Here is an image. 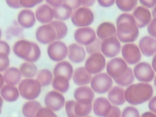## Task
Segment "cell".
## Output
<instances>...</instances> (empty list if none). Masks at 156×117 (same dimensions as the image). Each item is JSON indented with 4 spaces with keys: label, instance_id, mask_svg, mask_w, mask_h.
Masks as SVG:
<instances>
[{
    "label": "cell",
    "instance_id": "5b68a950",
    "mask_svg": "<svg viewBox=\"0 0 156 117\" xmlns=\"http://www.w3.org/2000/svg\"><path fill=\"white\" fill-rule=\"evenodd\" d=\"M18 89L21 98L27 101H32L39 97L41 91V86L36 79L25 78L19 83Z\"/></svg>",
    "mask_w": 156,
    "mask_h": 117
},
{
    "label": "cell",
    "instance_id": "44dd1931",
    "mask_svg": "<svg viewBox=\"0 0 156 117\" xmlns=\"http://www.w3.org/2000/svg\"><path fill=\"white\" fill-rule=\"evenodd\" d=\"M96 34L97 38L101 41L110 37H116V26L110 21L102 22L97 27Z\"/></svg>",
    "mask_w": 156,
    "mask_h": 117
},
{
    "label": "cell",
    "instance_id": "7a4b0ae2",
    "mask_svg": "<svg viewBox=\"0 0 156 117\" xmlns=\"http://www.w3.org/2000/svg\"><path fill=\"white\" fill-rule=\"evenodd\" d=\"M115 26L116 37L121 43H133L138 39L140 34L139 28L132 14H120L116 20Z\"/></svg>",
    "mask_w": 156,
    "mask_h": 117
},
{
    "label": "cell",
    "instance_id": "4dcf8cb0",
    "mask_svg": "<svg viewBox=\"0 0 156 117\" xmlns=\"http://www.w3.org/2000/svg\"><path fill=\"white\" fill-rule=\"evenodd\" d=\"M52 9L54 19L62 21H64L71 18L73 12V10L70 7L63 4L58 7Z\"/></svg>",
    "mask_w": 156,
    "mask_h": 117
},
{
    "label": "cell",
    "instance_id": "8d00e7d4",
    "mask_svg": "<svg viewBox=\"0 0 156 117\" xmlns=\"http://www.w3.org/2000/svg\"><path fill=\"white\" fill-rule=\"evenodd\" d=\"M101 40L99 38H96L93 42L90 44L85 46V49L87 54L90 55L94 53L101 52Z\"/></svg>",
    "mask_w": 156,
    "mask_h": 117
},
{
    "label": "cell",
    "instance_id": "6da1fadb",
    "mask_svg": "<svg viewBox=\"0 0 156 117\" xmlns=\"http://www.w3.org/2000/svg\"><path fill=\"white\" fill-rule=\"evenodd\" d=\"M106 73L113 79L115 83L122 87H127L135 80L133 69L122 57L110 58L106 63Z\"/></svg>",
    "mask_w": 156,
    "mask_h": 117
},
{
    "label": "cell",
    "instance_id": "1f68e13d",
    "mask_svg": "<svg viewBox=\"0 0 156 117\" xmlns=\"http://www.w3.org/2000/svg\"><path fill=\"white\" fill-rule=\"evenodd\" d=\"M19 69L24 78H34L38 73L36 65L33 62H24L21 64Z\"/></svg>",
    "mask_w": 156,
    "mask_h": 117
},
{
    "label": "cell",
    "instance_id": "9f6ffc18",
    "mask_svg": "<svg viewBox=\"0 0 156 117\" xmlns=\"http://www.w3.org/2000/svg\"><path fill=\"white\" fill-rule=\"evenodd\" d=\"M151 14H152V17L153 18H156V5L152 8Z\"/></svg>",
    "mask_w": 156,
    "mask_h": 117
},
{
    "label": "cell",
    "instance_id": "e575fe53",
    "mask_svg": "<svg viewBox=\"0 0 156 117\" xmlns=\"http://www.w3.org/2000/svg\"><path fill=\"white\" fill-rule=\"evenodd\" d=\"M115 4L119 10L128 13L137 7L138 0H115Z\"/></svg>",
    "mask_w": 156,
    "mask_h": 117
},
{
    "label": "cell",
    "instance_id": "d6986e66",
    "mask_svg": "<svg viewBox=\"0 0 156 117\" xmlns=\"http://www.w3.org/2000/svg\"><path fill=\"white\" fill-rule=\"evenodd\" d=\"M138 46L141 54L146 57H152L156 54V39L149 35L141 37Z\"/></svg>",
    "mask_w": 156,
    "mask_h": 117
},
{
    "label": "cell",
    "instance_id": "c3c4849f",
    "mask_svg": "<svg viewBox=\"0 0 156 117\" xmlns=\"http://www.w3.org/2000/svg\"><path fill=\"white\" fill-rule=\"evenodd\" d=\"M7 5L14 9H18L21 8L20 0H5Z\"/></svg>",
    "mask_w": 156,
    "mask_h": 117
},
{
    "label": "cell",
    "instance_id": "7c38bea8",
    "mask_svg": "<svg viewBox=\"0 0 156 117\" xmlns=\"http://www.w3.org/2000/svg\"><path fill=\"white\" fill-rule=\"evenodd\" d=\"M121 44L116 37H110L101 41V52L105 58H112L121 53Z\"/></svg>",
    "mask_w": 156,
    "mask_h": 117
},
{
    "label": "cell",
    "instance_id": "ee69618b",
    "mask_svg": "<svg viewBox=\"0 0 156 117\" xmlns=\"http://www.w3.org/2000/svg\"><path fill=\"white\" fill-rule=\"evenodd\" d=\"M63 4L70 7L73 10L82 6L81 0H63Z\"/></svg>",
    "mask_w": 156,
    "mask_h": 117
},
{
    "label": "cell",
    "instance_id": "603a6c76",
    "mask_svg": "<svg viewBox=\"0 0 156 117\" xmlns=\"http://www.w3.org/2000/svg\"><path fill=\"white\" fill-rule=\"evenodd\" d=\"M35 13L30 9H24L17 15L18 24L23 29H29L34 26L36 23Z\"/></svg>",
    "mask_w": 156,
    "mask_h": 117
},
{
    "label": "cell",
    "instance_id": "3957f363",
    "mask_svg": "<svg viewBox=\"0 0 156 117\" xmlns=\"http://www.w3.org/2000/svg\"><path fill=\"white\" fill-rule=\"evenodd\" d=\"M154 90L149 83H133L125 89L126 102L135 106L149 101L153 96Z\"/></svg>",
    "mask_w": 156,
    "mask_h": 117
},
{
    "label": "cell",
    "instance_id": "cb8c5ba5",
    "mask_svg": "<svg viewBox=\"0 0 156 117\" xmlns=\"http://www.w3.org/2000/svg\"><path fill=\"white\" fill-rule=\"evenodd\" d=\"M125 90L118 85L113 86L107 92V99L112 105L120 106L126 102Z\"/></svg>",
    "mask_w": 156,
    "mask_h": 117
},
{
    "label": "cell",
    "instance_id": "94428289",
    "mask_svg": "<svg viewBox=\"0 0 156 117\" xmlns=\"http://www.w3.org/2000/svg\"><path fill=\"white\" fill-rule=\"evenodd\" d=\"M1 37H2V30H1V29L0 28V40H1Z\"/></svg>",
    "mask_w": 156,
    "mask_h": 117
},
{
    "label": "cell",
    "instance_id": "7bdbcfd3",
    "mask_svg": "<svg viewBox=\"0 0 156 117\" xmlns=\"http://www.w3.org/2000/svg\"><path fill=\"white\" fill-rule=\"evenodd\" d=\"M147 31L149 36L156 39V18H153L147 26Z\"/></svg>",
    "mask_w": 156,
    "mask_h": 117
},
{
    "label": "cell",
    "instance_id": "f35d334b",
    "mask_svg": "<svg viewBox=\"0 0 156 117\" xmlns=\"http://www.w3.org/2000/svg\"><path fill=\"white\" fill-rule=\"evenodd\" d=\"M76 103L75 100H69L65 102V108L66 113L68 117H77L74 112V104Z\"/></svg>",
    "mask_w": 156,
    "mask_h": 117
},
{
    "label": "cell",
    "instance_id": "6125c7cd",
    "mask_svg": "<svg viewBox=\"0 0 156 117\" xmlns=\"http://www.w3.org/2000/svg\"><path fill=\"white\" fill-rule=\"evenodd\" d=\"M84 117H92V116H84Z\"/></svg>",
    "mask_w": 156,
    "mask_h": 117
},
{
    "label": "cell",
    "instance_id": "8992f818",
    "mask_svg": "<svg viewBox=\"0 0 156 117\" xmlns=\"http://www.w3.org/2000/svg\"><path fill=\"white\" fill-rule=\"evenodd\" d=\"M90 87L95 93L102 94L107 93L113 87V80L107 73H100L92 76Z\"/></svg>",
    "mask_w": 156,
    "mask_h": 117
},
{
    "label": "cell",
    "instance_id": "681fc988",
    "mask_svg": "<svg viewBox=\"0 0 156 117\" xmlns=\"http://www.w3.org/2000/svg\"><path fill=\"white\" fill-rule=\"evenodd\" d=\"M97 1L100 6L104 8L112 7L115 4V0H97Z\"/></svg>",
    "mask_w": 156,
    "mask_h": 117
},
{
    "label": "cell",
    "instance_id": "484cf974",
    "mask_svg": "<svg viewBox=\"0 0 156 117\" xmlns=\"http://www.w3.org/2000/svg\"><path fill=\"white\" fill-rule=\"evenodd\" d=\"M74 69L71 63L66 60L57 62L53 68L52 74L54 76H62L66 77L69 80L72 79Z\"/></svg>",
    "mask_w": 156,
    "mask_h": 117
},
{
    "label": "cell",
    "instance_id": "ffe728a7",
    "mask_svg": "<svg viewBox=\"0 0 156 117\" xmlns=\"http://www.w3.org/2000/svg\"><path fill=\"white\" fill-rule=\"evenodd\" d=\"M112 104L105 97L96 98L92 104V110L98 117H105L109 112Z\"/></svg>",
    "mask_w": 156,
    "mask_h": 117
},
{
    "label": "cell",
    "instance_id": "4fadbf2b",
    "mask_svg": "<svg viewBox=\"0 0 156 117\" xmlns=\"http://www.w3.org/2000/svg\"><path fill=\"white\" fill-rule=\"evenodd\" d=\"M35 38L39 43L49 44L57 40V34L54 27L51 23L44 24L37 29Z\"/></svg>",
    "mask_w": 156,
    "mask_h": 117
},
{
    "label": "cell",
    "instance_id": "74e56055",
    "mask_svg": "<svg viewBox=\"0 0 156 117\" xmlns=\"http://www.w3.org/2000/svg\"><path fill=\"white\" fill-rule=\"evenodd\" d=\"M121 117H140L138 110L133 105L126 107L121 112Z\"/></svg>",
    "mask_w": 156,
    "mask_h": 117
},
{
    "label": "cell",
    "instance_id": "680465c9",
    "mask_svg": "<svg viewBox=\"0 0 156 117\" xmlns=\"http://www.w3.org/2000/svg\"><path fill=\"white\" fill-rule=\"evenodd\" d=\"M2 105H3V99L0 95V114L2 112Z\"/></svg>",
    "mask_w": 156,
    "mask_h": 117
},
{
    "label": "cell",
    "instance_id": "836d02e7",
    "mask_svg": "<svg viewBox=\"0 0 156 117\" xmlns=\"http://www.w3.org/2000/svg\"><path fill=\"white\" fill-rule=\"evenodd\" d=\"M54 27L56 34L57 40H61L64 38L68 34V28L65 23L58 20H53L50 23Z\"/></svg>",
    "mask_w": 156,
    "mask_h": 117
},
{
    "label": "cell",
    "instance_id": "816d5d0a",
    "mask_svg": "<svg viewBox=\"0 0 156 117\" xmlns=\"http://www.w3.org/2000/svg\"><path fill=\"white\" fill-rule=\"evenodd\" d=\"M48 5L52 8L60 6L63 2V0H44Z\"/></svg>",
    "mask_w": 156,
    "mask_h": 117
},
{
    "label": "cell",
    "instance_id": "2e32d148",
    "mask_svg": "<svg viewBox=\"0 0 156 117\" xmlns=\"http://www.w3.org/2000/svg\"><path fill=\"white\" fill-rule=\"evenodd\" d=\"M86 55L87 52L84 46L77 43H73L68 45L67 57L71 63H81L85 60Z\"/></svg>",
    "mask_w": 156,
    "mask_h": 117
},
{
    "label": "cell",
    "instance_id": "f907efd6",
    "mask_svg": "<svg viewBox=\"0 0 156 117\" xmlns=\"http://www.w3.org/2000/svg\"><path fill=\"white\" fill-rule=\"evenodd\" d=\"M149 110L156 115V96H152L148 102Z\"/></svg>",
    "mask_w": 156,
    "mask_h": 117
},
{
    "label": "cell",
    "instance_id": "f5cc1de1",
    "mask_svg": "<svg viewBox=\"0 0 156 117\" xmlns=\"http://www.w3.org/2000/svg\"><path fill=\"white\" fill-rule=\"evenodd\" d=\"M96 1V0H81L82 6L89 8L95 4Z\"/></svg>",
    "mask_w": 156,
    "mask_h": 117
},
{
    "label": "cell",
    "instance_id": "5bb4252c",
    "mask_svg": "<svg viewBox=\"0 0 156 117\" xmlns=\"http://www.w3.org/2000/svg\"><path fill=\"white\" fill-rule=\"evenodd\" d=\"M74 38L76 43L85 46L92 42L96 38V31L91 27H78L74 32Z\"/></svg>",
    "mask_w": 156,
    "mask_h": 117
},
{
    "label": "cell",
    "instance_id": "d4e9b609",
    "mask_svg": "<svg viewBox=\"0 0 156 117\" xmlns=\"http://www.w3.org/2000/svg\"><path fill=\"white\" fill-rule=\"evenodd\" d=\"M92 76L84 66H80L74 70L71 79L75 85L84 86L90 83Z\"/></svg>",
    "mask_w": 156,
    "mask_h": 117
},
{
    "label": "cell",
    "instance_id": "4316f807",
    "mask_svg": "<svg viewBox=\"0 0 156 117\" xmlns=\"http://www.w3.org/2000/svg\"><path fill=\"white\" fill-rule=\"evenodd\" d=\"M0 95L3 100L8 102H13L16 101L20 98V93L15 85L5 84L0 89Z\"/></svg>",
    "mask_w": 156,
    "mask_h": 117
},
{
    "label": "cell",
    "instance_id": "ac0fdd59",
    "mask_svg": "<svg viewBox=\"0 0 156 117\" xmlns=\"http://www.w3.org/2000/svg\"><path fill=\"white\" fill-rule=\"evenodd\" d=\"M73 96L77 102L83 104H92L94 98V92L88 85L79 86L74 90Z\"/></svg>",
    "mask_w": 156,
    "mask_h": 117
},
{
    "label": "cell",
    "instance_id": "bcb514c9",
    "mask_svg": "<svg viewBox=\"0 0 156 117\" xmlns=\"http://www.w3.org/2000/svg\"><path fill=\"white\" fill-rule=\"evenodd\" d=\"M0 54L9 55L10 54V48L7 42L0 40Z\"/></svg>",
    "mask_w": 156,
    "mask_h": 117
},
{
    "label": "cell",
    "instance_id": "8fae6325",
    "mask_svg": "<svg viewBox=\"0 0 156 117\" xmlns=\"http://www.w3.org/2000/svg\"><path fill=\"white\" fill-rule=\"evenodd\" d=\"M47 54L53 62H59L64 60L68 55V46L61 40H55L48 44Z\"/></svg>",
    "mask_w": 156,
    "mask_h": 117
},
{
    "label": "cell",
    "instance_id": "d590c367",
    "mask_svg": "<svg viewBox=\"0 0 156 117\" xmlns=\"http://www.w3.org/2000/svg\"><path fill=\"white\" fill-rule=\"evenodd\" d=\"M92 111V104H83L77 102L74 104V112L77 117L88 116Z\"/></svg>",
    "mask_w": 156,
    "mask_h": 117
},
{
    "label": "cell",
    "instance_id": "83f0119b",
    "mask_svg": "<svg viewBox=\"0 0 156 117\" xmlns=\"http://www.w3.org/2000/svg\"><path fill=\"white\" fill-rule=\"evenodd\" d=\"M4 83L11 85H16L22 80V75L19 69L16 67H9L2 74Z\"/></svg>",
    "mask_w": 156,
    "mask_h": 117
},
{
    "label": "cell",
    "instance_id": "91938a15",
    "mask_svg": "<svg viewBox=\"0 0 156 117\" xmlns=\"http://www.w3.org/2000/svg\"><path fill=\"white\" fill-rule=\"evenodd\" d=\"M154 86L156 88V76H155L154 79Z\"/></svg>",
    "mask_w": 156,
    "mask_h": 117
},
{
    "label": "cell",
    "instance_id": "e0dca14e",
    "mask_svg": "<svg viewBox=\"0 0 156 117\" xmlns=\"http://www.w3.org/2000/svg\"><path fill=\"white\" fill-rule=\"evenodd\" d=\"M136 24L139 29L146 27L152 20V14L149 9L142 5L137 6L132 13Z\"/></svg>",
    "mask_w": 156,
    "mask_h": 117
},
{
    "label": "cell",
    "instance_id": "30bf717a",
    "mask_svg": "<svg viewBox=\"0 0 156 117\" xmlns=\"http://www.w3.org/2000/svg\"><path fill=\"white\" fill-rule=\"evenodd\" d=\"M121 54L122 58L129 65H134L139 63L142 56L138 46L134 43H124L121 46Z\"/></svg>",
    "mask_w": 156,
    "mask_h": 117
},
{
    "label": "cell",
    "instance_id": "60d3db41",
    "mask_svg": "<svg viewBox=\"0 0 156 117\" xmlns=\"http://www.w3.org/2000/svg\"><path fill=\"white\" fill-rule=\"evenodd\" d=\"M36 117H58L54 111L47 107H41L37 113Z\"/></svg>",
    "mask_w": 156,
    "mask_h": 117
},
{
    "label": "cell",
    "instance_id": "f1b7e54d",
    "mask_svg": "<svg viewBox=\"0 0 156 117\" xmlns=\"http://www.w3.org/2000/svg\"><path fill=\"white\" fill-rule=\"evenodd\" d=\"M41 107V105L38 101H28L22 106V113L24 117H36L37 112Z\"/></svg>",
    "mask_w": 156,
    "mask_h": 117
},
{
    "label": "cell",
    "instance_id": "db71d44e",
    "mask_svg": "<svg viewBox=\"0 0 156 117\" xmlns=\"http://www.w3.org/2000/svg\"><path fill=\"white\" fill-rule=\"evenodd\" d=\"M140 117H156V115L151 111L146 112L141 114Z\"/></svg>",
    "mask_w": 156,
    "mask_h": 117
},
{
    "label": "cell",
    "instance_id": "277c9868",
    "mask_svg": "<svg viewBox=\"0 0 156 117\" xmlns=\"http://www.w3.org/2000/svg\"><path fill=\"white\" fill-rule=\"evenodd\" d=\"M12 49L14 54L25 62L35 63L40 58L41 54L38 44L26 39L16 41Z\"/></svg>",
    "mask_w": 156,
    "mask_h": 117
},
{
    "label": "cell",
    "instance_id": "7dc6e473",
    "mask_svg": "<svg viewBox=\"0 0 156 117\" xmlns=\"http://www.w3.org/2000/svg\"><path fill=\"white\" fill-rule=\"evenodd\" d=\"M140 4L147 8L151 9L153 8L156 5V0H138Z\"/></svg>",
    "mask_w": 156,
    "mask_h": 117
},
{
    "label": "cell",
    "instance_id": "d6a6232c",
    "mask_svg": "<svg viewBox=\"0 0 156 117\" xmlns=\"http://www.w3.org/2000/svg\"><path fill=\"white\" fill-rule=\"evenodd\" d=\"M53 77V74L49 69L43 68L38 71L35 79L40 83L41 87H43L51 85Z\"/></svg>",
    "mask_w": 156,
    "mask_h": 117
},
{
    "label": "cell",
    "instance_id": "ba28073f",
    "mask_svg": "<svg viewBox=\"0 0 156 117\" xmlns=\"http://www.w3.org/2000/svg\"><path fill=\"white\" fill-rule=\"evenodd\" d=\"M106 59L101 52L89 55L85 59L84 67L92 76L102 73L106 66Z\"/></svg>",
    "mask_w": 156,
    "mask_h": 117
},
{
    "label": "cell",
    "instance_id": "b9f144b4",
    "mask_svg": "<svg viewBox=\"0 0 156 117\" xmlns=\"http://www.w3.org/2000/svg\"><path fill=\"white\" fill-rule=\"evenodd\" d=\"M10 66V59L9 55L0 54V72L5 71Z\"/></svg>",
    "mask_w": 156,
    "mask_h": 117
},
{
    "label": "cell",
    "instance_id": "52a82bcc",
    "mask_svg": "<svg viewBox=\"0 0 156 117\" xmlns=\"http://www.w3.org/2000/svg\"><path fill=\"white\" fill-rule=\"evenodd\" d=\"M94 20V15L93 11L90 8L82 6L74 10L71 16L73 24L77 27L90 26Z\"/></svg>",
    "mask_w": 156,
    "mask_h": 117
},
{
    "label": "cell",
    "instance_id": "7402d4cb",
    "mask_svg": "<svg viewBox=\"0 0 156 117\" xmlns=\"http://www.w3.org/2000/svg\"><path fill=\"white\" fill-rule=\"evenodd\" d=\"M36 20L41 24H48L54 20L53 9L47 4L39 5L35 10Z\"/></svg>",
    "mask_w": 156,
    "mask_h": 117
},
{
    "label": "cell",
    "instance_id": "9c48e42d",
    "mask_svg": "<svg viewBox=\"0 0 156 117\" xmlns=\"http://www.w3.org/2000/svg\"><path fill=\"white\" fill-rule=\"evenodd\" d=\"M132 69L135 79L139 82L149 83L154 80L155 76L151 65L147 62H140L135 65Z\"/></svg>",
    "mask_w": 156,
    "mask_h": 117
},
{
    "label": "cell",
    "instance_id": "f6af8a7d",
    "mask_svg": "<svg viewBox=\"0 0 156 117\" xmlns=\"http://www.w3.org/2000/svg\"><path fill=\"white\" fill-rule=\"evenodd\" d=\"M121 112L118 106L112 105V107L105 117H121Z\"/></svg>",
    "mask_w": 156,
    "mask_h": 117
},
{
    "label": "cell",
    "instance_id": "f546056e",
    "mask_svg": "<svg viewBox=\"0 0 156 117\" xmlns=\"http://www.w3.org/2000/svg\"><path fill=\"white\" fill-rule=\"evenodd\" d=\"M53 89L61 93H66L69 89V80L62 76H54L52 81Z\"/></svg>",
    "mask_w": 156,
    "mask_h": 117
},
{
    "label": "cell",
    "instance_id": "ab89813d",
    "mask_svg": "<svg viewBox=\"0 0 156 117\" xmlns=\"http://www.w3.org/2000/svg\"><path fill=\"white\" fill-rule=\"evenodd\" d=\"M44 0H20L21 7L24 9H31L40 4Z\"/></svg>",
    "mask_w": 156,
    "mask_h": 117
},
{
    "label": "cell",
    "instance_id": "11a10c76",
    "mask_svg": "<svg viewBox=\"0 0 156 117\" xmlns=\"http://www.w3.org/2000/svg\"><path fill=\"white\" fill-rule=\"evenodd\" d=\"M151 65L155 73L156 74V54L152 56V59Z\"/></svg>",
    "mask_w": 156,
    "mask_h": 117
},
{
    "label": "cell",
    "instance_id": "6f0895ef",
    "mask_svg": "<svg viewBox=\"0 0 156 117\" xmlns=\"http://www.w3.org/2000/svg\"><path fill=\"white\" fill-rule=\"evenodd\" d=\"M4 84V78L2 74L0 72V89L2 87V86Z\"/></svg>",
    "mask_w": 156,
    "mask_h": 117
},
{
    "label": "cell",
    "instance_id": "9a60e30c",
    "mask_svg": "<svg viewBox=\"0 0 156 117\" xmlns=\"http://www.w3.org/2000/svg\"><path fill=\"white\" fill-rule=\"evenodd\" d=\"M46 107L54 112H57L63 108L65 104V99L62 93L52 90L48 92L44 99Z\"/></svg>",
    "mask_w": 156,
    "mask_h": 117
}]
</instances>
